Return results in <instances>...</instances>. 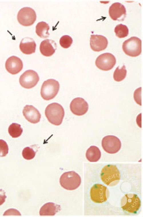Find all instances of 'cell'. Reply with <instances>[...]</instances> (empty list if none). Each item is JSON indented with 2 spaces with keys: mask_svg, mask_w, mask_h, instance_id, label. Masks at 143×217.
Instances as JSON below:
<instances>
[{
  "mask_svg": "<svg viewBox=\"0 0 143 217\" xmlns=\"http://www.w3.org/2000/svg\"><path fill=\"white\" fill-rule=\"evenodd\" d=\"M116 62L114 56L111 53H106L100 55L97 57L95 64L100 69L108 71L114 67Z\"/></svg>",
  "mask_w": 143,
  "mask_h": 217,
  "instance_id": "30bf717a",
  "label": "cell"
},
{
  "mask_svg": "<svg viewBox=\"0 0 143 217\" xmlns=\"http://www.w3.org/2000/svg\"><path fill=\"white\" fill-rule=\"evenodd\" d=\"M36 152L32 148L27 147L23 150L22 155L24 158L26 160H30L34 157Z\"/></svg>",
  "mask_w": 143,
  "mask_h": 217,
  "instance_id": "484cf974",
  "label": "cell"
},
{
  "mask_svg": "<svg viewBox=\"0 0 143 217\" xmlns=\"http://www.w3.org/2000/svg\"><path fill=\"white\" fill-rule=\"evenodd\" d=\"M116 35L119 38H123L127 37L128 34L129 30L127 27L120 24L117 25L114 29Z\"/></svg>",
  "mask_w": 143,
  "mask_h": 217,
  "instance_id": "cb8c5ba5",
  "label": "cell"
},
{
  "mask_svg": "<svg viewBox=\"0 0 143 217\" xmlns=\"http://www.w3.org/2000/svg\"><path fill=\"white\" fill-rule=\"evenodd\" d=\"M109 13L114 20L123 21L126 16V10L124 6L119 2L113 3L110 7Z\"/></svg>",
  "mask_w": 143,
  "mask_h": 217,
  "instance_id": "4fadbf2b",
  "label": "cell"
},
{
  "mask_svg": "<svg viewBox=\"0 0 143 217\" xmlns=\"http://www.w3.org/2000/svg\"><path fill=\"white\" fill-rule=\"evenodd\" d=\"M49 28L48 24L45 22L41 21L38 23L36 25L35 32L37 35L41 38H46L49 35L48 32Z\"/></svg>",
  "mask_w": 143,
  "mask_h": 217,
  "instance_id": "44dd1931",
  "label": "cell"
},
{
  "mask_svg": "<svg viewBox=\"0 0 143 217\" xmlns=\"http://www.w3.org/2000/svg\"><path fill=\"white\" fill-rule=\"evenodd\" d=\"M60 205L54 203L49 202L45 204L39 210L40 216H54L60 211Z\"/></svg>",
  "mask_w": 143,
  "mask_h": 217,
  "instance_id": "d6986e66",
  "label": "cell"
},
{
  "mask_svg": "<svg viewBox=\"0 0 143 217\" xmlns=\"http://www.w3.org/2000/svg\"><path fill=\"white\" fill-rule=\"evenodd\" d=\"M6 197L5 191L2 189H0V206L5 202Z\"/></svg>",
  "mask_w": 143,
  "mask_h": 217,
  "instance_id": "f546056e",
  "label": "cell"
},
{
  "mask_svg": "<svg viewBox=\"0 0 143 217\" xmlns=\"http://www.w3.org/2000/svg\"><path fill=\"white\" fill-rule=\"evenodd\" d=\"M8 146L6 142L0 139V157L5 156L8 153Z\"/></svg>",
  "mask_w": 143,
  "mask_h": 217,
  "instance_id": "4316f807",
  "label": "cell"
},
{
  "mask_svg": "<svg viewBox=\"0 0 143 217\" xmlns=\"http://www.w3.org/2000/svg\"><path fill=\"white\" fill-rule=\"evenodd\" d=\"M90 42L91 48L94 51L96 52L104 50L106 48L108 45L107 38L100 35H91Z\"/></svg>",
  "mask_w": 143,
  "mask_h": 217,
  "instance_id": "9a60e30c",
  "label": "cell"
},
{
  "mask_svg": "<svg viewBox=\"0 0 143 217\" xmlns=\"http://www.w3.org/2000/svg\"><path fill=\"white\" fill-rule=\"evenodd\" d=\"M39 77L35 71L29 70L25 71L20 76L19 82L23 87L30 89L34 87L39 80Z\"/></svg>",
  "mask_w": 143,
  "mask_h": 217,
  "instance_id": "8fae6325",
  "label": "cell"
},
{
  "mask_svg": "<svg viewBox=\"0 0 143 217\" xmlns=\"http://www.w3.org/2000/svg\"><path fill=\"white\" fill-rule=\"evenodd\" d=\"M21 60L15 56H12L6 60L5 67L7 71L10 74L15 75L19 73L23 68Z\"/></svg>",
  "mask_w": 143,
  "mask_h": 217,
  "instance_id": "5bb4252c",
  "label": "cell"
},
{
  "mask_svg": "<svg viewBox=\"0 0 143 217\" xmlns=\"http://www.w3.org/2000/svg\"><path fill=\"white\" fill-rule=\"evenodd\" d=\"M141 201L137 195L128 193L124 195L121 201V206L123 210L129 213H136L139 209Z\"/></svg>",
  "mask_w": 143,
  "mask_h": 217,
  "instance_id": "277c9868",
  "label": "cell"
},
{
  "mask_svg": "<svg viewBox=\"0 0 143 217\" xmlns=\"http://www.w3.org/2000/svg\"><path fill=\"white\" fill-rule=\"evenodd\" d=\"M118 66L115 70L113 74V78L115 81L120 82L124 80L126 77L127 71L126 67L123 65L120 68Z\"/></svg>",
  "mask_w": 143,
  "mask_h": 217,
  "instance_id": "603a6c76",
  "label": "cell"
},
{
  "mask_svg": "<svg viewBox=\"0 0 143 217\" xmlns=\"http://www.w3.org/2000/svg\"><path fill=\"white\" fill-rule=\"evenodd\" d=\"M101 180L107 185L112 186L117 184L120 179V172L115 165L109 164L104 166L102 170Z\"/></svg>",
  "mask_w": 143,
  "mask_h": 217,
  "instance_id": "7a4b0ae2",
  "label": "cell"
},
{
  "mask_svg": "<svg viewBox=\"0 0 143 217\" xmlns=\"http://www.w3.org/2000/svg\"><path fill=\"white\" fill-rule=\"evenodd\" d=\"M45 114L48 121L55 125H60L64 116V109L62 106L56 103L49 105L45 110Z\"/></svg>",
  "mask_w": 143,
  "mask_h": 217,
  "instance_id": "6da1fadb",
  "label": "cell"
},
{
  "mask_svg": "<svg viewBox=\"0 0 143 217\" xmlns=\"http://www.w3.org/2000/svg\"><path fill=\"white\" fill-rule=\"evenodd\" d=\"M36 14L32 8L28 7L21 9L18 12L17 19L19 23L23 26H28L33 24L36 20Z\"/></svg>",
  "mask_w": 143,
  "mask_h": 217,
  "instance_id": "ba28073f",
  "label": "cell"
},
{
  "mask_svg": "<svg viewBox=\"0 0 143 217\" xmlns=\"http://www.w3.org/2000/svg\"><path fill=\"white\" fill-rule=\"evenodd\" d=\"M59 89V84L58 81L53 79H48L44 81L42 85L41 96L45 100L52 99L57 95Z\"/></svg>",
  "mask_w": 143,
  "mask_h": 217,
  "instance_id": "5b68a950",
  "label": "cell"
},
{
  "mask_svg": "<svg viewBox=\"0 0 143 217\" xmlns=\"http://www.w3.org/2000/svg\"><path fill=\"white\" fill-rule=\"evenodd\" d=\"M73 39L72 38L68 35L62 36L59 40V43L61 47L67 49L72 44Z\"/></svg>",
  "mask_w": 143,
  "mask_h": 217,
  "instance_id": "d4e9b609",
  "label": "cell"
},
{
  "mask_svg": "<svg viewBox=\"0 0 143 217\" xmlns=\"http://www.w3.org/2000/svg\"><path fill=\"white\" fill-rule=\"evenodd\" d=\"M36 45L32 38L25 37L21 40L19 47L21 51L24 54L30 55L35 52Z\"/></svg>",
  "mask_w": 143,
  "mask_h": 217,
  "instance_id": "ac0fdd59",
  "label": "cell"
},
{
  "mask_svg": "<svg viewBox=\"0 0 143 217\" xmlns=\"http://www.w3.org/2000/svg\"><path fill=\"white\" fill-rule=\"evenodd\" d=\"M123 50L128 55L136 57L142 52V41L136 37H132L125 41L122 46Z\"/></svg>",
  "mask_w": 143,
  "mask_h": 217,
  "instance_id": "8992f818",
  "label": "cell"
},
{
  "mask_svg": "<svg viewBox=\"0 0 143 217\" xmlns=\"http://www.w3.org/2000/svg\"><path fill=\"white\" fill-rule=\"evenodd\" d=\"M90 193L92 200L98 203L106 202L109 196V192L107 187L100 184L94 185L91 188Z\"/></svg>",
  "mask_w": 143,
  "mask_h": 217,
  "instance_id": "52a82bcc",
  "label": "cell"
},
{
  "mask_svg": "<svg viewBox=\"0 0 143 217\" xmlns=\"http://www.w3.org/2000/svg\"><path fill=\"white\" fill-rule=\"evenodd\" d=\"M141 87L137 89L134 93V98L136 102L141 105Z\"/></svg>",
  "mask_w": 143,
  "mask_h": 217,
  "instance_id": "83f0119b",
  "label": "cell"
},
{
  "mask_svg": "<svg viewBox=\"0 0 143 217\" xmlns=\"http://www.w3.org/2000/svg\"><path fill=\"white\" fill-rule=\"evenodd\" d=\"M88 105L83 98L77 97L74 99L70 105V109L72 113L77 116H82L88 111Z\"/></svg>",
  "mask_w": 143,
  "mask_h": 217,
  "instance_id": "7c38bea8",
  "label": "cell"
},
{
  "mask_svg": "<svg viewBox=\"0 0 143 217\" xmlns=\"http://www.w3.org/2000/svg\"><path fill=\"white\" fill-rule=\"evenodd\" d=\"M101 152L98 147L95 146H90L87 150L86 156L90 162H96L100 159Z\"/></svg>",
  "mask_w": 143,
  "mask_h": 217,
  "instance_id": "ffe728a7",
  "label": "cell"
},
{
  "mask_svg": "<svg viewBox=\"0 0 143 217\" xmlns=\"http://www.w3.org/2000/svg\"><path fill=\"white\" fill-rule=\"evenodd\" d=\"M8 131L9 134L12 138H16L21 136L23 130L20 124L14 123L9 126Z\"/></svg>",
  "mask_w": 143,
  "mask_h": 217,
  "instance_id": "7402d4cb",
  "label": "cell"
},
{
  "mask_svg": "<svg viewBox=\"0 0 143 217\" xmlns=\"http://www.w3.org/2000/svg\"><path fill=\"white\" fill-rule=\"evenodd\" d=\"M57 47L56 43L54 41L46 39L41 42L39 49L42 55L46 57H50L54 53Z\"/></svg>",
  "mask_w": 143,
  "mask_h": 217,
  "instance_id": "e0dca14e",
  "label": "cell"
},
{
  "mask_svg": "<svg viewBox=\"0 0 143 217\" xmlns=\"http://www.w3.org/2000/svg\"><path fill=\"white\" fill-rule=\"evenodd\" d=\"M23 116L28 121L33 124L39 122L41 114L38 110L32 105H26L23 111Z\"/></svg>",
  "mask_w": 143,
  "mask_h": 217,
  "instance_id": "2e32d148",
  "label": "cell"
},
{
  "mask_svg": "<svg viewBox=\"0 0 143 217\" xmlns=\"http://www.w3.org/2000/svg\"><path fill=\"white\" fill-rule=\"evenodd\" d=\"M102 146L106 152L109 154L116 153L121 147L120 140L116 136L112 135L104 137L102 141Z\"/></svg>",
  "mask_w": 143,
  "mask_h": 217,
  "instance_id": "9c48e42d",
  "label": "cell"
},
{
  "mask_svg": "<svg viewBox=\"0 0 143 217\" xmlns=\"http://www.w3.org/2000/svg\"><path fill=\"white\" fill-rule=\"evenodd\" d=\"M59 182L61 185L65 189L73 190L80 185L81 179L79 175L74 171L64 173L61 176Z\"/></svg>",
  "mask_w": 143,
  "mask_h": 217,
  "instance_id": "3957f363",
  "label": "cell"
},
{
  "mask_svg": "<svg viewBox=\"0 0 143 217\" xmlns=\"http://www.w3.org/2000/svg\"><path fill=\"white\" fill-rule=\"evenodd\" d=\"M6 215L21 216V214L17 210L15 209H10L6 211L3 214V216Z\"/></svg>",
  "mask_w": 143,
  "mask_h": 217,
  "instance_id": "f1b7e54d",
  "label": "cell"
}]
</instances>
